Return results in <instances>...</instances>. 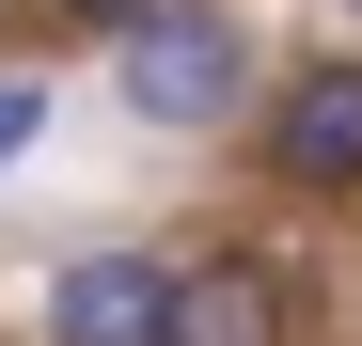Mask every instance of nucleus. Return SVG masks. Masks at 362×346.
<instances>
[{"mask_svg":"<svg viewBox=\"0 0 362 346\" xmlns=\"http://www.w3.org/2000/svg\"><path fill=\"white\" fill-rule=\"evenodd\" d=\"M110 79H127L142 126H221V110L252 95V47H236V16H205V0H158L142 32H110Z\"/></svg>","mask_w":362,"mask_h":346,"instance_id":"f257e3e1","label":"nucleus"},{"mask_svg":"<svg viewBox=\"0 0 362 346\" xmlns=\"http://www.w3.org/2000/svg\"><path fill=\"white\" fill-rule=\"evenodd\" d=\"M47 346H173V268L158 252H79L47 283Z\"/></svg>","mask_w":362,"mask_h":346,"instance_id":"f03ea898","label":"nucleus"},{"mask_svg":"<svg viewBox=\"0 0 362 346\" xmlns=\"http://www.w3.org/2000/svg\"><path fill=\"white\" fill-rule=\"evenodd\" d=\"M268 157L284 189H362V64H299L268 110Z\"/></svg>","mask_w":362,"mask_h":346,"instance_id":"7ed1b4c3","label":"nucleus"},{"mask_svg":"<svg viewBox=\"0 0 362 346\" xmlns=\"http://www.w3.org/2000/svg\"><path fill=\"white\" fill-rule=\"evenodd\" d=\"M173 346H284V283L252 252H189L173 268Z\"/></svg>","mask_w":362,"mask_h":346,"instance_id":"20e7f679","label":"nucleus"},{"mask_svg":"<svg viewBox=\"0 0 362 346\" xmlns=\"http://www.w3.org/2000/svg\"><path fill=\"white\" fill-rule=\"evenodd\" d=\"M32 126H47V95H32V79H0V157H32Z\"/></svg>","mask_w":362,"mask_h":346,"instance_id":"39448f33","label":"nucleus"},{"mask_svg":"<svg viewBox=\"0 0 362 346\" xmlns=\"http://www.w3.org/2000/svg\"><path fill=\"white\" fill-rule=\"evenodd\" d=\"M64 16H95V32H142V16H158V0H64Z\"/></svg>","mask_w":362,"mask_h":346,"instance_id":"423d86ee","label":"nucleus"}]
</instances>
